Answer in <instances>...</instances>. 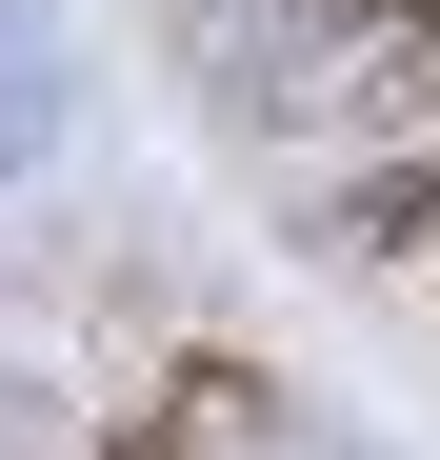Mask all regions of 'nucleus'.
Masks as SVG:
<instances>
[{
    "instance_id": "nucleus-1",
    "label": "nucleus",
    "mask_w": 440,
    "mask_h": 460,
    "mask_svg": "<svg viewBox=\"0 0 440 460\" xmlns=\"http://www.w3.org/2000/svg\"><path fill=\"white\" fill-rule=\"evenodd\" d=\"M101 460H180V440H161V420H120V440H101Z\"/></svg>"
}]
</instances>
